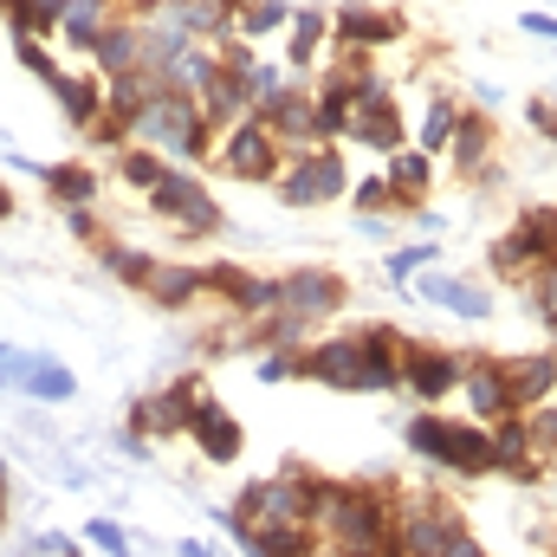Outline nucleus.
<instances>
[{
  "label": "nucleus",
  "mask_w": 557,
  "mask_h": 557,
  "mask_svg": "<svg viewBox=\"0 0 557 557\" xmlns=\"http://www.w3.org/2000/svg\"><path fill=\"white\" fill-rule=\"evenodd\" d=\"M278 311H292L305 324H331L350 311V278L331 267H292V273H278Z\"/></svg>",
  "instance_id": "1a4fd4ad"
},
{
  "label": "nucleus",
  "mask_w": 557,
  "mask_h": 557,
  "mask_svg": "<svg viewBox=\"0 0 557 557\" xmlns=\"http://www.w3.org/2000/svg\"><path fill=\"white\" fill-rule=\"evenodd\" d=\"M434 467H447V473H460V480L493 473V434H486V421L447 416V428H441V460H434Z\"/></svg>",
  "instance_id": "dca6fc26"
},
{
  "label": "nucleus",
  "mask_w": 557,
  "mask_h": 557,
  "mask_svg": "<svg viewBox=\"0 0 557 557\" xmlns=\"http://www.w3.org/2000/svg\"><path fill=\"white\" fill-rule=\"evenodd\" d=\"M519 292H525V305L539 311V324H545V331L557 337V267H532Z\"/></svg>",
  "instance_id": "37998d69"
},
{
  "label": "nucleus",
  "mask_w": 557,
  "mask_h": 557,
  "mask_svg": "<svg viewBox=\"0 0 557 557\" xmlns=\"http://www.w3.org/2000/svg\"><path fill=\"white\" fill-rule=\"evenodd\" d=\"M454 117H460V98L454 91H428L421 98V124H409V143H416L421 156H447V137H454Z\"/></svg>",
  "instance_id": "7c9ffc66"
},
{
  "label": "nucleus",
  "mask_w": 557,
  "mask_h": 557,
  "mask_svg": "<svg viewBox=\"0 0 557 557\" xmlns=\"http://www.w3.org/2000/svg\"><path fill=\"white\" fill-rule=\"evenodd\" d=\"M434 267V240H416V247H396L389 260H383V273L389 278H409V273H428Z\"/></svg>",
  "instance_id": "8fccbe9b"
},
{
  "label": "nucleus",
  "mask_w": 557,
  "mask_h": 557,
  "mask_svg": "<svg viewBox=\"0 0 557 557\" xmlns=\"http://www.w3.org/2000/svg\"><path fill=\"white\" fill-rule=\"evenodd\" d=\"M396 525V480H331L311 532L324 539V552H350V545H389Z\"/></svg>",
  "instance_id": "f257e3e1"
},
{
  "label": "nucleus",
  "mask_w": 557,
  "mask_h": 557,
  "mask_svg": "<svg viewBox=\"0 0 557 557\" xmlns=\"http://www.w3.org/2000/svg\"><path fill=\"white\" fill-rule=\"evenodd\" d=\"M298 383H318V389H337V396H370V370H363L357 331L311 337V344L298 350Z\"/></svg>",
  "instance_id": "0eeeda50"
},
{
  "label": "nucleus",
  "mask_w": 557,
  "mask_h": 557,
  "mask_svg": "<svg viewBox=\"0 0 557 557\" xmlns=\"http://www.w3.org/2000/svg\"><path fill=\"white\" fill-rule=\"evenodd\" d=\"M7 506H13V499H7V467H0V525H7Z\"/></svg>",
  "instance_id": "e2e57ef3"
},
{
  "label": "nucleus",
  "mask_w": 557,
  "mask_h": 557,
  "mask_svg": "<svg viewBox=\"0 0 557 557\" xmlns=\"http://www.w3.org/2000/svg\"><path fill=\"white\" fill-rule=\"evenodd\" d=\"M143 201H149V208H156V221H162V227H175L182 240H214V234L227 227V214H221L214 188H208L188 162H169V169H162V182H156Z\"/></svg>",
  "instance_id": "20e7f679"
},
{
  "label": "nucleus",
  "mask_w": 557,
  "mask_h": 557,
  "mask_svg": "<svg viewBox=\"0 0 557 557\" xmlns=\"http://www.w3.org/2000/svg\"><path fill=\"white\" fill-rule=\"evenodd\" d=\"M311 91H318V143H344L350 117H357V98L337 91V85H311Z\"/></svg>",
  "instance_id": "4c0bfd02"
},
{
  "label": "nucleus",
  "mask_w": 557,
  "mask_h": 557,
  "mask_svg": "<svg viewBox=\"0 0 557 557\" xmlns=\"http://www.w3.org/2000/svg\"><path fill=\"white\" fill-rule=\"evenodd\" d=\"M26 363H33V350L0 344V389H20V383H26Z\"/></svg>",
  "instance_id": "4d7b16f0"
},
{
  "label": "nucleus",
  "mask_w": 557,
  "mask_h": 557,
  "mask_svg": "<svg viewBox=\"0 0 557 557\" xmlns=\"http://www.w3.org/2000/svg\"><path fill=\"white\" fill-rule=\"evenodd\" d=\"M460 403H467V421H493L512 416V396H506V363L499 357H467V376H460Z\"/></svg>",
  "instance_id": "6ab92c4d"
},
{
  "label": "nucleus",
  "mask_w": 557,
  "mask_h": 557,
  "mask_svg": "<svg viewBox=\"0 0 557 557\" xmlns=\"http://www.w3.org/2000/svg\"><path fill=\"white\" fill-rule=\"evenodd\" d=\"M234 7H240V0H169L162 20H175L195 46H221V39L234 33Z\"/></svg>",
  "instance_id": "a878e982"
},
{
  "label": "nucleus",
  "mask_w": 557,
  "mask_h": 557,
  "mask_svg": "<svg viewBox=\"0 0 557 557\" xmlns=\"http://www.w3.org/2000/svg\"><path fill=\"white\" fill-rule=\"evenodd\" d=\"M273 195L285 208H324V195H318V169H311V156H285V169H278Z\"/></svg>",
  "instance_id": "e433bc0d"
},
{
  "label": "nucleus",
  "mask_w": 557,
  "mask_h": 557,
  "mask_svg": "<svg viewBox=\"0 0 557 557\" xmlns=\"http://www.w3.org/2000/svg\"><path fill=\"white\" fill-rule=\"evenodd\" d=\"M525 434H532V454L557 467V396L552 403H539V409H525Z\"/></svg>",
  "instance_id": "a18cd8bd"
},
{
  "label": "nucleus",
  "mask_w": 557,
  "mask_h": 557,
  "mask_svg": "<svg viewBox=\"0 0 557 557\" xmlns=\"http://www.w3.org/2000/svg\"><path fill=\"white\" fill-rule=\"evenodd\" d=\"M201 383H208V376H201V370H188V376H175V383H162V389H149V396H143V409H149V441H182V434H188L195 403L208 396Z\"/></svg>",
  "instance_id": "4468645a"
},
{
  "label": "nucleus",
  "mask_w": 557,
  "mask_h": 557,
  "mask_svg": "<svg viewBox=\"0 0 557 557\" xmlns=\"http://www.w3.org/2000/svg\"><path fill=\"white\" fill-rule=\"evenodd\" d=\"M20 389H26L33 403H72V396H78V376H72L59 357H39V350H33V363H26V383H20Z\"/></svg>",
  "instance_id": "72a5a7b5"
},
{
  "label": "nucleus",
  "mask_w": 557,
  "mask_h": 557,
  "mask_svg": "<svg viewBox=\"0 0 557 557\" xmlns=\"http://www.w3.org/2000/svg\"><path fill=\"white\" fill-rule=\"evenodd\" d=\"M111 20H117V13H111L104 0H72V7H65V20H59V39H65L72 52H85V59H91V46L104 39V26H111Z\"/></svg>",
  "instance_id": "2f4dec72"
},
{
  "label": "nucleus",
  "mask_w": 557,
  "mask_h": 557,
  "mask_svg": "<svg viewBox=\"0 0 557 557\" xmlns=\"http://www.w3.org/2000/svg\"><path fill=\"white\" fill-rule=\"evenodd\" d=\"M441 557H493V552H486V545L473 539V525H467V532H454V539L441 545Z\"/></svg>",
  "instance_id": "13d9d810"
},
{
  "label": "nucleus",
  "mask_w": 557,
  "mask_h": 557,
  "mask_svg": "<svg viewBox=\"0 0 557 557\" xmlns=\"http://www.w3.org/2000/svg\"><path fill=\"white\" fill-rule=\"evenodd\" d=\"M39 188H46V201H52L59 214H65V208H98V195H104V175H98L91 162H46Z\"/></svg>",
  "instance_id": "393cba45"
},
{
  "label": "nucleus",
  "mask_w": 557,
  "mask_h": 557,
  "mask_svg": "<svg viewBox=\"0 0 557 557\" xmlns=\"http://www.w3.org/2000/svg\"><path fill=\"white\" fill-rule=\"evenodd\" d=\"M298 376V350H260V383H292Z\"/></svg>",
  "instance_id": "6e6d98bb"
},
{
  "label": "nucleus",
  "mask_w": 557,
  "mask_h": 557,
  "mask_svg": "<svg viewBox=\"0 0 557 557\" xmlns=\"http://www.w3.org/2000/svg\"><path fill=\"white\" fill-rule=\"evenodd\" d=\"M324 473L318 467H305V460H285L278 473L267 480H247L240 486V499L227 506V519L234 525H311V512H318V499H324Z\"/></svg>",
  "instance_id": "7ed1b4c3"
},
{
  "label": "nucleus",
  "mask_w": 557,
  "mask_h": 557,
  "mask_svg": "<svg viewBox=\"0 0 557 557\" xmlns=\"http://www.w3.org/2000/svg\"><path fill=\"white\" fill-rule=\"evenodd\" d=\"M0 20H7V0H0Z\"/></svg>",
  "instance_id": "69168bd1"
},
{
  "label": "nucleus",
  "mask_w": 557,
  "mask_h": 557,
  "mask_svg": "<svg viewBox=\"0 0 557 557\" xmlns=\"http://www.w3.org/2000/svg\"><path fill=\"white\" fill-rule=\"evenodd\" d=\"M318 85H337V91H350L357 104L376 98V91H396V85L383 78L376 52H363V46H337V39H331V72H318Z\"/></svg>",
  "instance_id": "4be33fe9"
},
{
  "label": "nucleus",
  "mask_w": 557,
  "mask_h": 557,
  "mask_svg": "<svg viewBox=\"0 0 557 557\" xmlns=\"http://www.w3.org/2000/svg\"><path fill=\"white\" fill-rule=\"evenodd\" d=\"M221 175H234V182H278V169H285V149L273 143V131L247 111L240 124H227L221 137H214V156H208Z\"/></svg>",
  "instance_id": "423d86ee"
},
{
  "label": "nucleus",
  "mask_w": 557,
  "mask_h": 557,
  "mask_svg": "<svg viewBox=\"0 0 557 557\" xmlns=\"http://www.w3.org/2000/svg\"><path fill=\"white\" fill-rule=\"evenodd\" d=\"M292 85V72L285 65H273V59H253L247 72H240V91H247V111H267L278 91Z\"/></svg>",
  "instance_id": "a19ab883"
},
{
  "label": "nucleus",
  "mask_w": 557,
  "mask_h": 557,
  "mask_svg": "<svg viewBox=\"0 0 557 557\" xmlns=\"http://www.w3.org/2000/svg\"><path fill=\"white\" fill-rule=\"evenodd\" d=\"M441 428H447L441 409H416V416H409L403 441H409V454H416V460H441Z\"/></svg>",
  "instance_id": "c03bdc74"
},
{
  "label": "nucleus",
  "mask_w": 557,
  "mask_h": 557,
  "mask_svg": "<svg viewBox=\"0 0 557 557\" xmlns=\"http://www.w3.org/2000/svg\"><path fill=\"white\" fill-rule=\"evenodd\" d=\"M13 208H20V201H13V188H7V175H0V221H13Z\"/></svg>",
  "instance_id": "680f3d73"
},
{
  "label": "nucleus",
  "mask_w": 557,
  "mask_h": 557,
  "mask_svg": "<svg viewBox=\"0 0 557 557\" xmlns=\"http://www.w3.org/2000/svg\"><path fill=\"white\" fill-rule=\"evenodd\" d=\"M525 131L539 143H557V98H525Z\"/></svg>",
  "instance_id": "864d4df0"
},
{
  "label": "nucleus",
  "mask_w": 557,
  "mask_h": 557,
  "mask_svg": "<svg viewBox=\"0 0 557 557\" xmlns=\"http://www.w3.org/2000/svg\"><path fill=\"white\" fill-rule=\"evenodd\" d=\"M111 162H117V182H124V188H137V195H149V188L162 182V169H169V156H156V149H143V143L117 149Z\"/></svg>",
  "instance_id": "58836bf2"
},
{
  "label": "nucleus",
  "mask_w": 557,
  "mask_h": 557,
  "mask_svg": "<svg viewBox=\"0 0 557 557\" xmlns=\"http://www.w3.org/2000/svg\"><path fill=\"white\" fill-rule=\"evenodd\" d=\"M182 557H214V552H208V545H195V539H188V545H182Z\"/></svg>",
  "instance_id": "0e129e2a"
},
{
  "label": "nucleus",
  "mask_w": 557,
  "mask_h": 557,
  "mask_svg": "<svg viewBox=\"0 0 557 557\" xmlns=\"http://www.w3.org/2000/svg\"><path fill=\"white\" fill-rule=\"evenodd\" d=\"M208 467H234L240 454H247V428H240V416L227 409V403H214V396H201L195 403V421H188V434H182Z\"/></svg>",
  "instance_id": "f8f14e48"
},
{
  "label": "nucleus",
  "mask_w": 557,
  "mask_h": 557,
  "mask_svg": "<svg viewBox=\"0 0 557 557\" xmlns=\"http://www.w3.org/2000/svg\"><path fill=\"white\" fill-rule=\"evenodd\" d=\"M85 539H91V552H104V557H131V532L117 519H91Z\"/></svg>",
  "instance_id": "3c124183"
},
{
  "label": "nucleus",
  "mask_w": 557,
  "mask_h": 557,
  "mask_svg": "<svg viewBox=\"0 0 557 557\" xmlns=\"http://www.w3.org/2000/svg\"><path fill=\"white\" fill-rule=\"evenodd\" d=\"M416 298L428 305H441V311H454V318H467V324H480V318H493V285H480V278H460V273H428L416 278Z\"/></svg>",
  "instance_id": "f3484780"
},
{
  "label": "nucleus",
  "mask_w": 557,
  "mask_h": 557,
  "mask_svg": "<svg viewBox=\"0 0 557 557\" xmlns=\"http://www.w3.org/2000/svg\"><path fill=\"white\" fill-rule=\"evenodd\" d=\"M506 363V396H512V416L539 409L557 396V357L552 350H519V357H499Z\"/></svg>",
  "instance_id": "412c9836"
},
{
  "label": "nucleus",
  "mask_w": 557,
  "mask_h": 557,
  "mask_svg": "<svg viewBox=\"0 0 557 557\" xmlns=\"http://www.w3.org/2000/svg\"><path fill=\"white\" fill-rule=\"evenodd\" d=\"M65 7L72 0H7V26H13V39H59Z\"/></svg>",
  "instance_id": "473e14b6"
},
{
  "label": "nucleus",
  "mask_w": 557,
  "mask_h": 557,
  "mask_svg": "<svg viewBox=\"0 0 557 557\" xmlns=\"http://www.w3.org/2000/svg\"><path fill=\"white\" fill-rule=\"evenodd\" d=\"M324 39H331V13H324V7H292V26H285V72H292V78H311Z\"/></svg>",
  "instance_id": "bb28decb"
},
{
  "label": "nucleus",
  "mask_w": 557,
  "mask_h": 557,
  "mask_svg": "<svg viewBox=\"0 0 557 557\" xmlns=\"http://www.w3.org/2000/svg\"><path fill=\"white\" fill-rule=\"evenodd\" d=\"M357 350H363V370H370V396H396L403 389V331L396 324H357Z\"/></svg>",
  "instance_id": "aec40b11"
},
{
  "label": "nucleus",
  "mask_w": 557,
  "mask_h": 557,
  "mask_svg": "<svg viewBox=\"0 0 557 557\" xmlns=\"http://www.w3.org/2000/svg\"><path fill=\"white\" fill-rule=\"evenodd\" d=\"M331 39L337 46H363V52H389L409 39V13L403 7H376V0H344L331 13Z\"/></svg>",
  "instance_id": "9d476101"
},
{
  "label": "nucleus",
  "mask_w": 557,
  "mask_h": 557,
  "mask_svg": "<svg viewBox=\"0 0 557 557\" xmlns=\"http://www.w3.org/2000/svg\"><path fill=\"white\" fill-rule=\"evenodd\" d=\"M519 26H525L532 39H557V13H519Z\"/></svg>",
  "instance_id": "bf43d9fd"
},
{
  "label": "nucleus",
  "mask_w": 557,
  "mask_h": 557,
  "mask_svg": "<svg viewBox=\"0 0 557 557\" xmlns=\"http://www.w3.org/2000/svg\"><path fill=\"white\" fill-rule=\"evenodd\" d=\"M486 273L506 278V285H525V273H532V267H525V253L512 247V234H499V240L486 247Z\"/></svg>",
  "instance_id": "de8ad7c7"
},
{
  "label": "nucleus",
  "mask_w": 557,
  "mask_h": 557,
  "mask_svg": "<svg viewBox=\"0 0 557 557\" xmlns=\"http://www.w3.org/2000/svg\"><path fill=\"white\" fill-rule=\"evenodd\" d=\"M499 156V124H493V111H480V104H460V117H454V137H447V169L454 175H480L486 162Z\"/></svg>",
  "instance_id": "2eb2a0df"
},
{
  "label": "nucleus",
  "mask_w": 557,
  "mask_h": 557,
  "mask_svg": "<svg viewBox=\"0 0 557 557\" xmlns=\"http://www.w3.org/2000/svg\"><path fill=\"white\" fill-rule=\"evenodd\" d=\"M506 234L525 253V267H557V201H525Z\"/></svg>",
  "instance_id": "b1692460"
},
{
  "label": "nucleus",
  "mask_w": 557,
  "mask_h": 557,
  "mask_svg": "<svg viewBox=\"0 0 557 557\" xmlns=\"http://www.w3.org/2000/svg\"><path fill=\"white\" fill-rule=\"evenodd\" d=\"M65 227H72V240L78 247H104L111 234H104V221H98V208H65Z\"/></svg>",
  "instance_id": "603ef678"
},
{
  "label": "nucleus",
  "mask_w": 557,
  "mask_h": 557,
  "mask_svg": "<svg viewBox=\"0 0 557 557\" xmlns=\"http://www.w3.org/2000/svg\"><path fill=\"white\" fill-rule=\"evenodd\" d=\"M98 267H104V278L143 292L149 273H156V253H149V247H124V240H104V247H98Z\"/></svg>",
  "instance_id": "f704fd0d"
},
{
  "label": "nucleus",
  "mask_w": 557,
  "mask_h": 557,
  "mask_svg": "<svg viewBox=\"0 0 557 557\" xmlns=\"http://www.w3.org/2000/svg\"><path fill=\"white\" fill-rule=\"evenodd\" d=\"M253 117L273 131V143L285 149V156L318 149V91H311V78H292L273 104H267V111H253Z\"/></svg>",
  "instance_id": "9b49d317"
},
{
  "label": "nucleus",
  "mask_w": 557,
  "mask_h": 557,
  "mask_svg": "<svg viewBox=\"0 0 557 557\" xmlns=\"http://www.w3.org/2000/svg\"><path fill=\"white\" fill-rule=\"evenodd\" d=\"M13 52H20V65H26V72H33V78L46 85V91L59 85V59L46 52V39H13Z\"/></svg>",
  "instance_id": "09e8293b"
},
{
  "label": "nucleus",
  "mask_w": 557,
  "mask_h": 557,
  "mask_svg": "<svg viewBox=\"0 0 557 557\" xmlns=\"http://www.w3.org/2000/svg\"><path fill=\"white\" fill-rule=\"evenodd\" d=\"M131 143H143V149H156V156H169V162H188V169H195V162H208V156H214V124L201 117L195 91L162 85L137 117H131Z\"/></svg>",
  "instance_id": "f03ea898"
},
{
  "label": "nucleus",
  "mask_w": 557,
  "mask_h": 557,
  "mask_svg": "<svg viewBox=\"0 0 557 557\" xmlns=\"http://www.w3.org/2000/svg\"><path fill=\"white\" fill-rule=\"evenodd\" d=\"M85 137L98 143V149H111V156H117V149H131V124H124V117H111V111H104V117H98V124H91V131H85Z\"/></svg>",
  "instance_id": "5fc2aeb1"
},
{
  "label": "nucleus",
  "mask_w": 557,
  "mask_h": 557,
  "mask_svg": "<svg viewBox=\"0 0 557 557\" xmlns=\"http://www.w3.org/2000/svg\"><path fill=\"white\" fill-rule=\"evenodd\" d=\"M305 156H311V169H318V195H324V208H331V201H344V195H350L344 149H337V143H318V149H305Z\"/></svg>",
  "instance_id": "79ce46f5"
},
{
  "label": "nucleus",
  "mask_w": 557,
  "mask_h": 557,
  "mask_svg": "<svg viewBox=\"0 0 557 557\" xmlns=\"http://www.w3.org/2000/svg\"><path fill=\"white\" fill-rule=\"evenodd\" d=\"M331 557H389V545H350V552H331Z\"/></svg>",
  "instance_id": "052dcab7"
},
{
  "label": "nucleus",
  "mask_w": 557,
  "mask_h": 557,
  "mask_svg": "<svg viewBox=\"0 0 557 557\" xmlns=\"http://www.w3.org/2000/svg\"><path fill=\"white\" fill-rule=\"evenodd\" d=\"M91 72H98V78L143 72V33H137V20H111V26H104V39L91 46Z\"/></svg>",
  "instance_id": "c756f323"
},
{
  "label": "nucleus",
  "mask_w": 557,
  "mask_h": 557,
  "mask_svg": "<svg viewBox=\"0 0 557 557\" xmlns=\"http://www.w3.org/2000/svg\"><path fill=\"white\" fill-rule=\"evenodd\" d=\"M52 104H59V117H65L72 131H91V124L104 117V78H98V72H59Z\"/></svg>",
  "instance_id": "cd10ccee"
},
{
  "label": "nucleus",
  "mask_w": 557,
  "mask_h": 557,
  "mask_svg": "<svg viewBox=\"0 0 557 557\" xmlns=\"http://www.w3.org/2000/svg\"><path fill=\"white\" fill-rule=\"evenodd\" d=\"M493 473H506V480H519V486H539L552 467L532 454V434H525V416H499L493 428Z\"/></svg>",
  "instance_id": "a211bd4d"
},
{
  "label": "nucleus",
  "mask_w": 557,
  "mask_h": 557,
  "mask_svg": "<svg viewBox=\"0 0 557 557\" xmlns=\"http://www.w3.org/2000/svg\"><path fill=\"white\" fill-rule=\"evenodd\" d=\"M285 26H292L285 0H240L234 7V39H247V46H260L267 33H285Z\"/></svg>",
  "instance_id": "c9c22d12"
},
{
  "label": "nucleus",
  "mask_w": 557,
  "mask_h": 557,
  "mask_svg": "<svg viewBox=\"0 0 557 557\" xmlns=\"http://www.w3.org/2000/svg\"><path fill=\"white\" fill-rule=\"evenodd\" d=\"M467 532V512L441 493H396V525H389V552L396 557H441V545Z\"/></svg>",
  "instance_id": "39448f33"
},
{
  "label": "nucleus",
  "mask_w": 557,
  "mask_h": 557,
  "mask_svg": "<svg viewBox=\"0 0 557 557\" xmlns=\"http://www.w3.org/2000/svg\"><path fill=\"white\" fill-rule=\"evenodd\" d=\"M357 214H389L396 208V195H389V182L383 175H350V195H344Z\"/></svg>",
  "instance_id": "49530a36"
},
{
  "label": "nucleus",
  "mask_w": 557,
  "mask_h": 557,
  "mask_svg": "<svg viewBox=\"0 0 557 557\" xmlns=\"http://www.w3.org/2000/svg\"><path fill=\"white\" fill-rule=\"evenodd\" d=\"M383 182H389L396 208L416 214V208H428V195H434V156H421L416 143L396 149V156H383Z\"/></svg>",
  "instance_id": "5701e85b"
},
{
  "label": "nucleus",
  "mask_w": 557,
  "mask_h": 557,
  "mask_svg": "<svg viewBox=\"0 0 557 557\" xmlns=\"http://www.w3.org/2000/svg\"><path fill=\"white\" fill-rule=\"evenodd\" d=\"M143 298L149 305H162V311H195L201 298H208V285H201V267H182V260H156V273L143 285Z\"/></svg>",
  "instance_id": "c85d7f7f"
},
{
  "label": "nucleus",
  "mask_w": 557,
  "mask_h": 557,
  "mask_svg": "<svg viewBox=\"0 0 557 557\" xmlns=\"http://www.w3.org/2000/svg\"><path fill=\"white\" fill-rule=\"evenodd\" d=\"M357 149H370V156H396V149H409V117H403V104H396V91H376V98H363L357 104V117H350V137Z\"/></svg>",
  "instance_id": "ddd939ff"
},
{
  "label": "nucleus",
  "mask_w": 557,
  "mask_h": 557,
  "mask_svg": "<svg viewBox=\"0 0 557 557\" xmlns=\"http://www.w3.org/2000/svg\"><path fill=\"white\" fill-rule=\"evenodd\" d=\"M234 318H267V311H278V278H267V273H240V285H234Z\"/></svg>",
  "instance_id": "ea45409f"
},
{
  "label": "nucleus",
  "mask_w": 557,
  "mask_h": 557,
  "mask_svg": "<svg viewBox=\"0 0 557 557\" xmlns=\"http://www.w3.org/2000/svg\"><path fill=\"white\" fill-rule=\"evenodd\" d=\"M460 376H467V357L460 350L403 337V389L416 396V409H441L447 396H460Z\"/></svg>",
  "instance_id": "6e6552de"
}]
</instances>
